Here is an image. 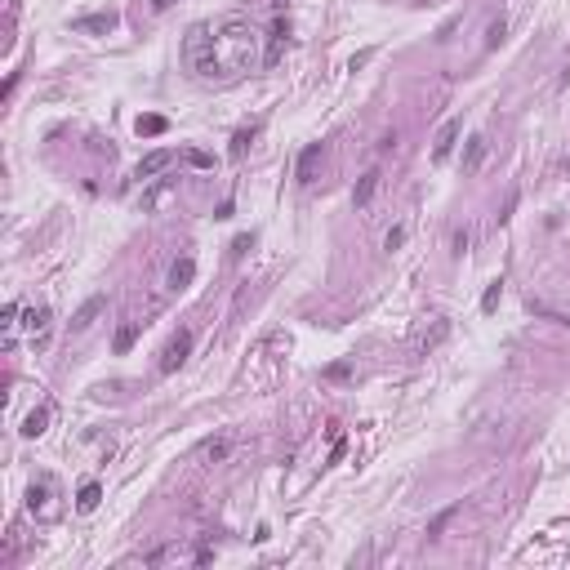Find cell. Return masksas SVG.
<instances>
[{
	"label": "cell",
	"instance_id": "6da1fadb",
	"mask_svg": "<svg viewBox=\"0 0 570 570\" xmlns=\"http://www.w3.org/2000/svg\"><path fill=\"white\" fill-rule=\"evenodd\" d=\"M259 58H254V31H249V23L232 18V23H223L219 31H214V67H219V72L241 76Z\"/></svg>",
	"mask_w": 570,
	"mask_h": 570
},
{
	"label": "cell",
	"instance_id": "7a4b0ae2",
	"mask_svg": "<svg viewBox=\"0 0 570 570\" xmlns=\"http://www.w3.org/2000/svg\"><path fill=\"white\" fill-rule=\"evenodd\" d=\"M183 58L196 76H219V67H214V27L196 23L188 31V41H183Z\"/></svg>",
	"mask_w": 570,
	"mask_h": 570
},
{
	"label": "cell",
	"instance_id": "3957f363",
	"mask_svg": "<svg viewBox=\"0 0 570 570\" xmlns=\"http://www.w3.org/2000/svg\"><path fill=\"white\" fill-rule=\"evenodd\" d=\"M54 485L49 481H31V490H27V512L31 517H41V522H54L58 517V504H54Z\"/></svg>",
	"mask_w": 570,
	"mask_h": 570
},
{
	"label": "cell",
	"instance_id": "277c9868",
	"mask_svg": "<svg viewBox=\"0 0 570 570\" xmlns=\"http://www.w3.org/2000/svg\"><path fill=\"white\" fill-rule=\"evenodd\" d=\"M188 352H192V330H178L170 343H165L161 352V375H174L183 361H188Z\"/></svg>",
	"mask_w": 570,
	"mask_h": 570
},
{
	"label": "cell",
	"instance_id": "5b68a950",
	"mask_svg": "<svg viewBox=\"0 0 570 570\" xmlns=\"http://www.w3.org/2000/svg\"><path fill=\"white\" fill-rule=\"evenodd\" d=\"M459 129H463V121H459V116H450V121L437 129V143H432V161H446L450 152H455V143H459Z\"/></svg>",
	"mask_w": 570,
	"mask_h": 570
},
{
	"label": "cell",
	"instance_id": "8992f818",
	"mask_svg": "<svg viewBox=\"0 0 570 570\" xmlns=\"http://www.w3.org/2000/svg\"><path fill=\"white\" fill-rule=\"evenodd\" d=\"M49 321H54V312H49V308H31L27 321H23V326L31 330V343H36V352L49 343Z\"/></svg>",
	"mask_w": 570,
	"mask_h": 570
},
{
	"label": "cell",
	"instance_id": "52a82bcc",
	"mask_svg": "<svg viewBox=\"0 0 570 570\" xmlns=\"http://www.w3.org/2000/svg\"><path fill=\"white\" fill-rule=\"evenodd\" d=\"M170 161H174V152H170V147H156V152H147V156L139 161L134 178H156L161 170H170Z\"/></svg>",
	"mask_w": 570,
	"mask_h": 570
},
{
	"label": "cell",
	"instance_id": "ba28073f",
	"mask_svg": "<svg viewBox=\"0 0 570 570\" xmlns=\"http://www.w3.org/2000/svg\"><path fill=\"white\" fill-rule=\"evenodd\" d=\"M107 308V299L103 294H94V299H85V303H80V312L72 316V334H85L94 321H98V312H103Z\"/></svg>",
	"mask_w": 570,
	"mask_h": 570
},
{
	"label": "cell",
	"instance_id": "9c48e42d",
	"mask_svg": "<svg viewBox=\"0 0 570 570\" xmlns=\"http://www.w3.org/2000/svg\"><path fill=\"white\" fill-rule=\"evenodd\" d=\"M116 27V14L107 9V14H85V18H76L72 23V31H85V36H94V31H112Z\"/></svg>",
	"mask_w": 570,
	"mask_h": 570
},
{
	"label": "cell",
	"instance_id": "30bf717a",
	"mask_svg": "<svg viewBox=\"0 0 570 570\" xmlns=\"http://www.w3.org/2000/svg\"><path fill=\"white\" fill-rule=\"evenodd\" d=\"M285 36H290V23L285 18H276V27H272V36H267V54H263V63L272 67V63H281V49H285Z\"/></svg>",
	"mask_w": 570,
	"mask_h": 570
},
{
	"label": "cell",
	"instance_id": "8fae6325",
	"mask_svg": "<svg viewBox=\"0 0 570 570\" xmlns=\"http://www.w3.org/2000/svg\"><path fill=\"white\" fill-rule=\"evenodd\" d=\"M316 161H321V143H308L303 152H299V183H312V170H316Z\"/></svg>",
	"mask_w": 570,
	"mask_h": 570
},
{
	"label": "cell",
	"instance_id": "7c38bea8",
	"mask_svg": "<svg viewBox=\"0 0 570 570\" xmlns=\"http://www.w3.org/2000/svg\"><path fill=\"white\" fill-rule=\"evenodd\" d=\"M192 276H196V263H192L188 254H183V259L170 267V290H188V285H192Z\"/></svg>",
	"mask_w": 570,
	"mask_h": 570
},
{
	"label": "cell",
	"instance_id": "4fadbf2b",
	"mask_svg": "<svg viewBox=\"0 0 570 570\" xmlns=\"http://www.w3.org/2000/svg\"><path fill=\"white\" fill-rule=\"evenodd\" d=\"M49 419H54V410H49V406H36V410L23 419V437H41V432L49 428Z\"/></svg>",
	"mask_w": 570,
	"mask_h": 570
},
{
	"label": "cell",
	"instance_id": "5bb4252c",
	"mask_svg": "<svg viewBox=\"0 0 570 570\" xmlns=\"http://www.w3.org/2000/svg\"><path fill=\"white\" fill-rule=\"evenodd\" d=\"M375 188H379V170H370V174H361V183H357V192H352V205H357V210H365V205H370V196H375Z\"/></svg>",
	"mask_w": 570,
	"mask_h": 570
},
{
	"label": "cell",
	"instance_id": "9a60e30c",
	"mask_svg": "<svg viewBox=\"0 0 570 570\" xmlns=\"http://www.w3.org/2000/svg\"><path fill=\"white\" fill-rule=\"evenodd\" d=\"M98 499H103V485H98V481H85V485H80V495H76V508H80V512H94Z\"/></svg>",
	"mask_w": 570,
	"mask_h": 570
},
{
	"label": "cell",
	"instance_id": "2e32d148",
	"mask_svg": "<svg viewBox=\"0 0 570 570\" xmlns=\"http://www.w3.org/2000/svg\"><path fill=\"white\" fill-rule=\"evenodd\" d=\"M481 156H485V139H481V134H473V139H468V152H463V174H473L477 165H481Z\"/></svg>",
	"mask_w": 570,
	"mask_h": 570
},
{
	"label": "cell",
	"instance_id": "e0dca14e",
	"mask_svg": "<svg viewBox=\"0 0 570 570\" xmlns=\"http://www.w3.org/2000/svg\"><path fill=\"white\" fill-rule=\"evenodd\" d=\"M139 330H143L139 321H129V326H121V334H116V343H112V348H116V357H125V352H129L134 343H139Z\"/></svg>",
	"mask_w": 570,
	"mask_h": 570
},
{
	"label": "cell",
	"instance_id": "ac0fdd59",
	"mask_svg": "<svg viewBox=\"0 0 570 570\" xmlns=\"http://www.w3.org/2000/svg\"><path fill=\"white\" fill-rule=\"evenodd\" d=\"M499 299H504V281H490V285H485V294H481V312L490 316L499 308Z\"/></svg>",
	"mask_w": 570,
	"mask_h": 570
},
{
	"label": "cell",
	"instance_id": "d6986e66",
	"mask_svg": "<svg viewBox=\"0 0 570 570\" xmlns=\"http://www.w3.org/2000/svg\"><path fill=\"white\" fill-rule=\"evenodd\" d=\"M139 134H147V139H156V134H165V116H139V125H134Z\"/></svg>",
	"mask_w": 570,
	"mask_h": 570
},
{
	"label": "cell",
	"instance_id": "ffe728a7",
	"mask_svg": "<svg viewBox=\"0 0 570 570\" xmlns=\"http://www.w3.org/2000/svg\"><path fill=\"white\" fill-rule=\"evenodd\" d=\"M227 455H232V441H227V437H219V441L205 446V459H210V463H219V459H227Z\"/></svg>",
	"mask_w": 570,
	"mask_h": 570
},
{
	"label": "cell",
	"instance_id": "44dd1931",
	"mask_svg": "<svg viewBox=\"0 0 570 570\" xmlns=\"http://www.w3.org/2000/svg\"><path fill=\"white\" fill-rule=\"evenodd\" d=\"M504 31H508V23H504V18H495V23H490V31H485V49H499V45H504Z\"/></svg>",
	"mask_w": 570,
	"mask_h": 570
},
{
	"label": "cell",
	"instance_id": "7402d4cb",
	"mask_svg": "<svg viewBox=\"0 0 570 570\" xmlns=\"http://www.w3.org/2000/svg\"><path fill=\"white\" fill-rule=\"evenodd\" d=\"M245 147H249V134L241 129L237 139H232V161H241V156H245Z\"/></svg>",
	"mask_w": 570,
	"mask_h": 570
},
{
	"label": "cell",
	"instance_id": "603a6c76",
	"mask_svg": "<svg viewBox=\"0 0 570 570\" xmlns=\"http://www.w3.org/2000/svg\"><path fill=\"white\" fill-rule=\"evenodd\" d=\"M401 241H406V227H392V232H388V237H383V249H397Z\"/></svg>",
	"mask_w": 570,
	"mask_h": 570
},
{
	"label": "cell",
	"instance_id": "cb8c5ba5",
	"mask_svg": "<svg viewBox=\"0 0 570 570\" xmlns=\"http://www.w3.org/2000/svg\"><path fill=\"white\" fill-rule=\"evenodd\" d=\"M468 241H473V237H468V227H459L455 232V254H468Z\"/></svg>",
	"mask_w": 570,
	"mask_h": 570
},
{
	"label": "cell",
	"instance_id": "d4e9b609",
	"mask_svg": "<svg viewBox=\"0 0 570 570\" xmlns=\"http://www.w3.org/2000/svg\"><path fill=\"white\" fill-rule=\"evenodd\" d=\"M249 241H254V237H237V245H232V259H241L245 249H249Z\"/></svg>",
	"mask_w": 570,
	"mask_h": 570
},
{
	"label": "cell",
	"instance_id": "484cf974",
	"mask_svg": "<svg viewBox=\"0 0 570 570\" xmlns=\"http://www.w3.org/2000/svg\"><path fill=\"white\" fill-rule=\"evenodd\" d=\"M326 375H330V379H348L352 370H348V361H339V365H330V370H326Z\"/></svg>",
	"mask_w": 570,
	"mask_h": 570
},
{
	"label": "cell",
	"instance_id": "4316f807",
	"mask_svg": "<svg viewBox=\"0 0 570 570\" xmlns=\"http://www.w3.org/2000/svg\"><path fill=\"white\" fill-rule=\"evenodd\" d=\"M370 54H375V49H361V54H352V72H357V67H365V63H370Z\"/></svg>",
	"mask_w": 570,
	"mask_h": 570
},
{
	"label": "cell",
	"instance_id": "83f0119b",
	"mask_svg": "<svg viewBox=\"0 0 570 570\" xmlns=\"http://www.w3.org/2000/svg\"><path fill=\"white\" fill-rule=\"evenodd\" d=\"M170 5H174V0H152V9H156V14H161V9H170Z\"/></svg>",
	"mask_w": 570,
	"mask_h": 570
},
{
	"label": "cell",
	"instance_id": "f1b7e54d",
	"mask_svg": "<svg viewBox=\"0 0 570 570\" xmlns=\"http://www.w3.org/2000/svg\"><path fill=\"white\" fill-rule=\"evenodd\" d=\"M566 170H570V156H566Z\"/></svg>",
	"mask_w": 570,
	"mask_h": 570
}]
</instances>
